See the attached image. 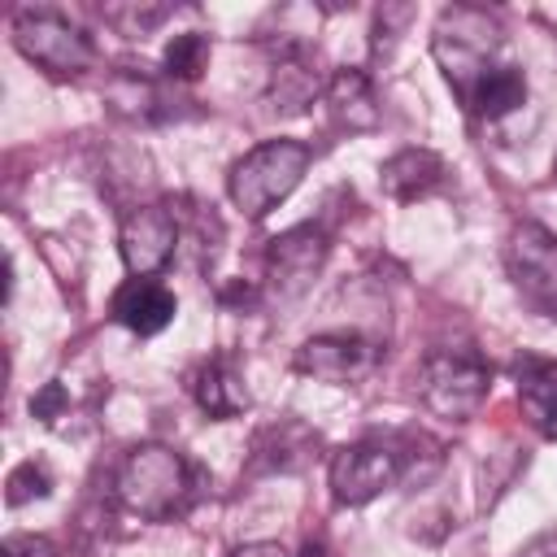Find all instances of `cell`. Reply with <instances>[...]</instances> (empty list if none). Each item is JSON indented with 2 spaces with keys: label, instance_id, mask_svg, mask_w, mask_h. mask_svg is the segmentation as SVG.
I'll return each instance as SVG.
<instances>
[{
  "label": "cell",
  "instance_id": "6da1fadb",
  "mask_svg": "<svg viewBox=\"0 0 557 557\" xmlns=\"http://www.w3.org/2000/svg\"><path fill=\"white\" fill-rule=\"evenodd\" d=\"M505 48V30L500 22L479 9V4H453L440 13L435 22V35H431V52L448 78V87L470 104L474 87L505 61H496Z\"/></svg>",
  "mask_w": 557,
  "mask_h": 557
},
{
  "label": "cell",
  "instance_id": "7a4b0ae2",
  "mask_svg": "<svg viewBox=\"0 0 557 557\" xmlns=\"http://www.w3.org/2000/svg\"><path fill=\"white\" fill-rule=\"evenodd\" d=\"M309 161H313V148L305 139H265L248 148L226 174L231 205L244 218H265L274 205H283L300 187V178L309 174Z\"/></svg>",
  "mask_w": 557,
  "mask_h": 557
},
{
  "label": "cell",
  "instance_id": "3957f363",
  "mask_svg": "<svg viewBox=\"0 0 557 557\" xmlns=\"http://www.w3.org/2000/svg\"><path fill=\"white\" fill-rule=\"evenodd\" d=\"M191 492L187 461L165 444H139L117 466V500L144 522H165L183 509Z\"/></svg>",
  "mask_w": 557,
  "mask_h": 557
},
{
  "label": "cell",
  "instance_id": "277c9868",
  "mask_svg": "<svg viewBox=\"0 0 557 557\" xmlns=\"http://www.w3.org/2000/svg\"><path fill=\"white\" fill-rule=\"evenodd\" d=\"M492 392V370L474 348H435L418 370V400L444 422H470Z\"/></svg>",
  "mask_w": 557,
  "mask_h": 557
},
{
  "label": "cell",
  "instance_id": "5b68a950",
  "mask_svg": "<svg viewBox=\"0 0 557 557\" xmlns=\"http://www.w3.org/2000/svg\"><path fill=\"white\" fill-rule=\"evenodd\" d=\"M13 48L52 78H78L96 61L91 39L52 9H22L13 17Z\"/></svg>",
  "mask_w": 557,
  "mask_h": 557
},
{
  "label": "cell",
  "instance_id": "8992f818",
  "mask_svg": "<svg viewBox=\"0 0 557 557\" xmlns=\"http://www.w3.org/2000/svg\"><path fill=\"white\" fill-rule=\"evenodd\" d=\"M405 474V453L392 444V440H357V444H344L335 457H331V496L348 509L357 505H370L374 496H383L396 479Z\"/></svg>",
  "mask_w": 557,
  "mask_h": 557
},
{
  "label": "cell",
  "instance_id": "52a82bcc",
  "mask_svg": "<svg viewBox=\"0 0 557 557\" xmlns=\"http://www.w3.org/2000/svg\"><path fill=\"white\" fill-rule=\"evenodd\" d=\"M505 270L535 309H557V235L540 222H518L505 239Z\"/></svg>",
  "mask_w": 557,
  "mask_h": 557
},
{
  "label": "cell",
  "instance_id": "ba28073f",
  "mask_svg": "<svg viewBox=\"0 0 557 557\" xmlns=\"http://www.w3.org/2000/svg\"><path fill=\"white\" fill-rule=\"evenodd\" d=\"M117 248H122V261L135 278H152L170 265L174 248H178V218L170 205H139L122 218V231H117Z\"/></svg>",
  "mask_w": 557,
  "mask_h": 557
},
{
  "label": "cell",
  "instance_id": "9c48e42d",
  "mask_svg": "<svg viewBox=\"0 0 557 557\" xmlns=\"http://www.w3.org/2000/svg\"><path fill=\"white\" fill-rule=\"evenodd\" d=\"M326 252H331V239L313 222H300V226L274 235L270 248H265V278H270V287L278 296H287V300L300 296L313 283V274L326 265Z\"/></svg>",
  "mask_w": 557,
  "mask_h": 557
},
{
  "label": "cell",
  "instance_id": "30bf717a",
  "mask_svg": "<svg viewBox=\"0 0 557 557\" xmlns=\"http://www.w3.org/2000/svg\"><path fill=\"white\" fill-rule=\"evenodd\" d=\"M379 361V348L361 335V331H322V335H309L292 366L309 379H322V383H348V379H361L370 366Z\"/></svg>",
  "mask_w": 557,
  "mask_h": 557
},
{
  "label": "cell",
  "instance_id": "8fae6325",
  "mask_svg": "<svg viewBox=\"0 0 557 557\" xmlns=\"http://www.w3.org/2000/svg\"><path fill=\"white\" fill-rule=\"evenodd\" d=\"M322 100H326L331 122H335L339 131H348V135L374 131V126L383 122L379 96H374V87H370V78H366L361 70H348V65L335 70L331 83H326V91H322Z\"/></svg>",
  "mask_w": 557,
  "mask_h": 557
},
{
  "label": "cell",
  "instance_id": "7c38bea8",
  "mask_svg": "<svg viewBox=\"0 0 557 557\" xmlns=\"http://www.w3.org/2000/svg\"><path fill=\"white\" fill-rule=\"evenodd\" d=\"M440 183H444V157L431 152V148H400L379 170V187L400 205H413V200L431 196Z\"/></svg>",
  "mask_w": 557,
  "mask_h": 557
},
{
  "label": "cell",
  "instance_id": "4fadbf2b",
  "mask_svg": "<svg viewBox=\"0 0 557 557\" xmlns=\"http://www.w3.org/2000/svg\"><path fill=\"white\" fill-rule=\"evenodd\" d=\"M178 313V300L170 287L152 283V278H131L126 287H117L113 296V318L135 331V335H161Z\"/></svg>",
  "mask_w": 557,
  "mask_h": 557
},
{
  "label": "cell",
  "instance_id": "5bb4252c",
  "mask_svg": "<svg viewBox=\"0 0 557 557\" xmlns=\"http://www.w3.org/2000/svg\"><path fill=\"white\" fill-rule=\"evenodd\" d=\"M318 91H326V87L318 83L313 65H309V52L296 48V44H287L283 57L274 61V74H270V91H265L270 109L274 113H287V117L292 113H305Z\"/></svg>",
  "mask_w": 557,
  "mask_h": 557
},
{
  "label": "cell",
  "instance_id": "9a60e30c",
  "mask_svg": "<svg viewBox=\"0 0 557 557\" xmlns=\"http://www.w3.org/2000/svg\"><path fill=\"white\" fill-rule=\"evenodd\" d=\"M191 396H196V405L209 413V418H235V413H244L248 405H252V396H248V387H244V374L226 361V357H213V361H205L196 374H191Z\"/></svg>",
  "mask_w": 557,
  "mask_h": 557
},
{
  "label": "cell",
  "instance_id": "2e32d148",
  "mask_svg": "<svg viewBox=\"0 0 557 557\" xmlns=\"http://www.w3.org/2000/svg\"><path fill=\"white\" fill-rule=\"evenodd\" d=\"M518 405H522V418L544 440H557V361H522Z\"/></svg>",
  "mask_w": 557,
  "mask_h": 557
},
{
  "label": "cell",
  "instance_id": "e0dca14e",
  "mask_svg": "<svg viewBox=\"0 0 557 557\" xmlns=\"http://www.w3.org/2000/svg\"><path fill=\"white\" fill-rule=\"evenodd\" d=\"M318 435L305 422H278L265 426L252 444V470H300L313 453Z\"/></svg>",
  "mask_w": 557,
  "mask_h": 557
},
{
  "label": "cell",
  "instance_id": "ac0fdd59",
  "mask_svg": "<svg viewBox=\"0 0 557 557\" xmlns=\"http://www.w3.org/2000/svg\"><path fill=\"white\" fill-rule=\"evenodd\" d=\"M527 104V74L518 70V65H496L479 87H474V96H470V113H479V117H487V122H500V117H509L513 109H522Z\"/></svg>",
  "mask_w": 557,
  "mask_h": 557
},
{
  "label": "cell",
  "instance_id": "d6986e66",
  "mask_svg": "<svg viewBox=\"0 0 557 557\" xmlns=\"http://www.w3.org/2000/svg\"><path fill=\"white\" fill-rule=\"evenodd\" d=\"M104 104L126 117V122H157L161 117V91L152 78L135 74V70H117L104 87Z\"/></svg>",
  "mask_w": 557,
  "mask_h": 557
},
{
  "label": "cell",
  "instance_id": "ffe728a7",
  "mask_svg": "<svg viewBox=\"0 0 557 557\" xmlns=\"http://www.w3.org/2000/svg\"><path fill=\"white\" fill-rule=\"evenodd\" d=\"M161 65H165V78H174V83H196V78L205 74V65H209V35H200V30L174 35V39L165 44Z\"/></svg>",
  "mask_w": 557,
  "mask_h": 557
},
{
  "label": "cell",
  "instance_id": "44dd1931",
  "mask_svg": "<svg viewBox=\"0 0 557 557\" xmlns=\"http://www.w3.org/2000/svg\"><path fill=\"white\" fill-rule=\"evenodd\" d=\"M48 492H52V474H48L39 461H22V466H13L9 479H4V500H9V509H22V505H30V500H44Z\"/></svg>",
  "mask_w": 557,
  "mask_h": 557
},
{
  "label": "cell",
  "instance_id": "7402d4cb",
  "mask_svg": "<svg viewBox=\"0 0 557 557\" xmlns=\"http://www.w3.org/2000/svg\"><path fill=\"white\" fill-rule=\"evenodd\" d=\"M104 17H109L122 35L144 39L157 22H165V17H170V9H165V4H148V9H139V4H122V9H104Z\"/></svg>",
  "mask_w": 557,
  "mask_h": 557
},
{
  "label": "cell",
  "instance_id": "603a6c76",
  "mask_svg": "<svg viewBox=\"0 0 557 557\" xmlns=\"http://www.w3.org/2000/svg\"><path fill=\"white\" fill-rule=\"evenodd\" d=\"M65 405H70V396H65V387H61V379H52V383H44L35 396H30V413L44 422V426H52L61 413H65Z\"/></svg>",
  "mask_w": 557,
  "mask_h": 557
},
{
  "label": "cell",
  "instance_id": "cb8c5ba5",
  "mask_svg": "<svg viewBox=\"0 0 557 557\" xmlns=\"http://www.w3.org/2000/svg\"><path fill=\"white\" fill-rule=\"evenodd\" d=\"M0 557H57V544L48 535H9L0 544Z\"/></svg>",
  "mask_w": 557,
  "mask_h": 557
},
{
  "label": "cell",
  "instance_id": "d4e9b609",
  "mask_svg": "<svg viewBox=\"0 0 557 557\" xmlns=\"http://www.w3.org/2000/svg\"><path fill=\"white\" fill-rule=\"evenodd\" d=\"M231 557H287V548H283V544H274V540H252V544L231 548Z\"/></svg>",
  "mask_w": 557,
  "mask_h": 557
},
{
  "label": "cell",
  "instance_id": "484cf974",
  "mask_svg": "<svg viewBox=\"0 0 557 557\" xmlns=\"http://www.w3.org/2000/svg\"><path fill=\"white\" fill-rule=\"evenodd\" d=\"M518 557H557V531H544V535H535Z\"/></svg>",
  "mask_w": 557,
  "mask_h": 557
},
{
  "label": "cell",
  "instance_id": "4316f807",
  "mask_svg": "<svg viewBox=\"0 0 557 557\" xmlns=\"http://www.w3.org/2000/svg\"><path fill=\"white\" fill-rule=\"evenodd\" d=\"M296 557H326V544H322V540H309V544H300Z\"/></svg>",
  "mask_w": 557,
  "mask_h": 557
},
{
  "label": "cell",
  "instance_id": "83f0119b",
  "mask_svg": "<svg viewBox=\"0 0 557 557\" xmlns=\"http://www.w3.org/2000/svg\"><path fill=\"white\" fill-rule=\"evenodd\" d=\"M553 174H557V157H553Z\"/></svg>",
  "mask_w": 557,
  "mask_h": 557
}]
</instances>
